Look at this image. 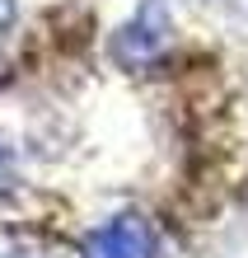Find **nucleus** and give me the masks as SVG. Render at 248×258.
Here are the masks:
<instances>
[{"label": "nucleus", "mask_w": 248, "mask_h": 258, "mask_svg": "<svg viewBox=\"0 0 248 258\" xmlns=\"http://www.w3.org/2000/svg\"><path fill=\"white\" fill-rule=\"evenodd\" d=\"M154 249L159 235L141 211H122L80 239V258H154Z\"/></svg>", "instance_id": "nucleus-1"}, {"label": "nucleus", "mask_w": 248, "mask_h": 258, "mask_svg": "<svg viewBox=\"0 0 248 258\" xmlns=\"http://www.w3.org/2000/svg\"><path fill=\"white\" fill-rule=\"evenodd\" d=\"M164 42H169V19H164V10H159V5H145L131 24L117 28L113 56H117L127 71H141V66H150L154 56L164 52Z\"/></svg>", "instance_id": "nucleus-2"}, {"label": "nucleus", "mask_w": 248, "mask_h": 258, "mask_svg": "<svg viewBox=\"0 0 248 258\" xmlns=\"http://www.w3.org/2000/svg\"><path fill=\"white\" fill-rule=\"evenodd\" d=\"M10 24H14V0H0V42H5Z\"/></svg>", "instance_id": "nucleus-3"}]
</instances>
